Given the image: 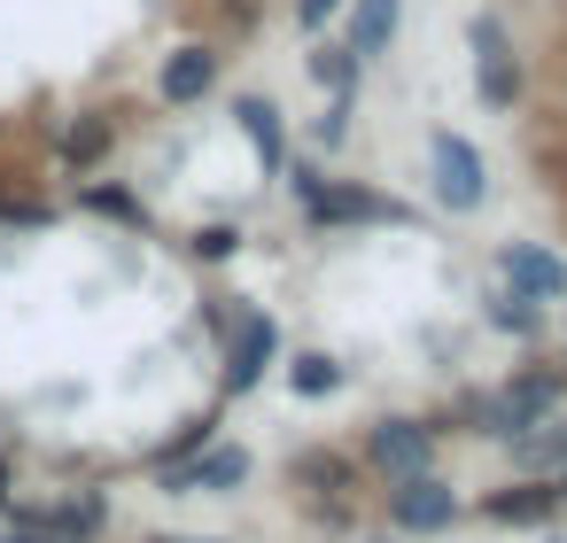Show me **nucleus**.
Instances as JSON below:
<instances>
[{"instance_id": "c85d7f7f", "label": "nucleus", "mask_w": 567, "mask_h": 543, "mask_svg": "<svg viewBox=\"0 0 567 543\" xmlns=\"http://www.w3.org/2000/svg\"><path fill=\"white\" fill-rule=\"evenodd\" d=\"M0 202H9V179H0Z\"/></svg>"}, {"instance_id": "5701e85b", "label": "nucleus", "mask_w": 567, "mask_h": 543, "mask_svg": "<svg viewBox=\"0 0 567 543\" xmlns=\"http://www.w3.org/2000/svg\"><path fill=\"white\" fill-rule=\"evenodd\" d=\"M342 133H350V102H327V117H319V148H342Z\"/></svg>"}, {"instance_id": "20e7f679", "label": "nucleus", "mask_w": 567, "mask_h": 543, "mask_svg": "<svg viewBox=\"0 0 567 543\" xmlns=\"http://www.w3.org/2000/svg\"><path fill=\"white\" fill-rule=\"evenodd\" d=\"M474 86L489 109H513L520 102V63H513V40L497 17H474Z\"/></svg>"}, {"instance_id": "a878e982", "label": "nucleus", "mask_w": 567, "mask_h": 543, "mask_svg": "<svg viewBox=\"0 0 567 543\" xmlns=\"http://www.w3.org/2000/svg\"><path fill=\"white\" fill-rule=\"evenodd\" d=\"M0 497H9V458H0Z\"/></svg>"}, {"instance_id": "2eb2a0df", "label": "nucleus", "mask_w": 567, "mask_h": 543, "mask_svg": "<svg viewBox=\"0 0 567 543\" xmlns=\"http://www.w3.org/2000/svg\"><path fill=\"white\" fill-rule=\"evenodd\" d=\"M389 32H396V0H358V24H350V55H358V63H373V55L389 48Z\"/></svg>"}, {"instance_id": "cd10ccee", "label": "nucleus", "mask_w": 567, "mask_h": 543, "mask_svg": "<svg viewBox=\"0 0 567 543\" xmlns=\"http://www.w3.org/2000/svg\"><path fill=\"white\" fill-rule=\"evenodd\" d=\"M164 543H195V535H164Z\"/></svg>"}, {"instance_id": "6e6552de", "label": "nucleus", "mask_w": 567, "mask_h": 543, "mask_svg": "<svg viewBox=\"0 0 567 543\" xmlns=\"http://www.w3.org/2000/svg\"><path fill=\"white\" fill-rule=\"evenodd\" d=\"M272 349H280V326H272V319H241V334H234V349H226V396L257 388L265 365H272Z\"/></svg>"}, {"instance_id": "bb28decb", "label": "nucleus", "mask_w": 567, "mask_h": 543, "mask_svg": "<svg viewBox=\"0 0 567 543\" xmlns=\"http://www.w3.org/2000/svg\"><path fill=\"white\" fill-rule=\"evenodd\" d=\"M551 489H559V497H567V466H559V481H551Z\"/></svg>"}, {"instance_id": "4be33fe9", "label": "nucleus", "mask_w": 567, "mask_h": 543, "mask_svg": "<svg viewBox=\"0 0 567 543\" xmlns=\"http://www.w3.org/2000/svg\"><path fill=\"white\" fill-rule=\"evenodd\" d=\"M234 249H241V233H234V226H203V233H195V257H210V264H226Z\"/></svg>"}, {"instance_id": "f8f14e48", "label": "nucleus", "mask_w": 567, "mask_h": 543, "mask_svg": "<svg viewBox=\"0 0 567 543\" xmlns=\"http://www.w3.org/2000/svg\"><path fill=\"white\" fill-rule=\"evenodd\" d=\"M482 512H489L497 528H536V520H551V512H559V489H544V481H520V489H497Z\"/></svg>"}, {"instance_id": "423d86ee", "label": "nucleus", "mask_w": 567, "mask_h": 543, "mask_svg": "<svg viewBox=\"0 0 567 543\" xmlns=\"http://www.w3.org/2000/svg\"><path fill=\"white\" fill-rule=\"evenodd\" d=\"M241 473H249V450H234V442H218V450L195 442V458H172V466H164L172 489H234Z\"/></svg>"}, {"instance_id": "39448f33", "label": "nucleus", "mask_w": 567, "mask_h": 543, "mask_svg": "<svg viewBox=\"0 0 567 543\" xmlns=\"http://www.w3.org/2000/svg\"><path fill=\"white\" fill-rule=\"evenodd\" d=\"M451 520H458L451 481L412 473V481H396V489H389V528H404V535H435V528H451Z\"/></svg>"}, {"instance_id": "f3484780", "label": "nucleus", "mask_w": 567, "mask_h": 543, "mask_svg": "<svg viewBox=\"0 0 567 543\" xmlns=\"http://www.w3.org/2000/svg\"><path fill=\"white\" fill-rule=\"evenodd\" d=\"M311 79L327 86V102H350V79H358V55H350V48H319V55H311Z\"/></svg>"}, {"instance_id": "9b49d317", "label": "nucleus", "mask_w": 567, "mask_h": 543, "mask_svg": "<svg viewBox=\"0 0 567 543\" xmlns=\"http://www.w3.org/2000/svg\"><path fill=\"white\" fill-rule=\"evenodd\" d=\"M234 117H241V133L257 140V156H265V179H280V171H288V133H280V109H272L265 94H249Z\"/></svg>"}, {"instance_id": "6ab92c4d", "label": "nucleus", "mask_w": 567, "mask_h": 543, "mask_svg": "<svg viewBox=\"0 0 567 543\" xmlns=\"http://www.w3.org/2000/svg\"><path fill=\"white\" fill-rule=\"evenodd\" d=\"M86 210H102V218H117V226H133V233H148V210L125 195V187H86Z\"/></svg>"}, {"instance_id": "1a4fd4ad", "label": "nucleus", "mask_w": 567, "mask_h": 543, "mask_svg": "<svg viewBox=\"0 0 567 543\" xmlns=\"http://www.w3.org/2000/svg\"><path fill=\"white\" fill-rule=\"evenodd\" d=\"M505 288L528 295V303H559V295H567V264L544 257V249H528V241H513V249H505Z\"/></svg>"}, {"instance_id": "ddd939ff", "label": "nucleus", "mask_w": 567, "mask_h": 543, "mask_svg": "<svg viewBox=\"0 0 567 543\" xmlns=\"http://www.w3.org/2000/svg\"><path fill=\"white\" fill-rule=\"evenodd\" d=\"M110 148H117V125H110V117H79V125L63 133V164H71L79 179H86V171H102V164H110Z\"/></svg>"}, {"instance_id": "393cba45", "label": "nucleus", "mask_w": 567, "mask_h": 543, "mask_svg": "<svg viewBox=\"0 0 567 543\" xmlns=\"http://www.w3.org/2000/svg\"><path fill=\"white\" fill-rule=\"evenodd\" d=\"M9 543H55V535H9Z\"/></svg>"}, {"instance_id": "412c9836", "label": "nucleus", "mask_w": 567, "mask_h": 543, "mask_svg": "<svg viewBox=\"0 0 567 543\" xmlns=\"http://www.w3.org/2000/svg\"><path fill=\"white\" fill-rule=\"evenodd\" d=\"M48 520H55L63 535H94V528H102V497H71V504H55Z\"/></svg>"}, {"instance_id": "f03ea898", "label": "nucleus", "mask_w": 567, "mask_h": 543, "mask_svg": "<svg viewBox=\"0 0 567 543\" xmlns=\"http://www.w3.org/2000/svg\"><path fill=\"white\" fill-rule=\"evenodd\" d=\"M427 164H435V202H443L451 218H474L482 195H489V179H482V148H474L466 133H435V140H427Z\"/></svg>"}, {"instance_id": "9d476101", "label": "nucleus", "mask_w": 567, "mask_h": 543, "mask_svg": "<svg viewBox=\"0 0 567 543\" xmlns=\"http://www.w3.org/2000/svg\"><path fill=\"white\" fill-rule=\"evenodd\" d=\"M513 442V466L520 473H559L567 466V419L551 411V419H536V427H520V435H505Z\"/></svg>"}, {"instance_id": "f257e3e1", "label": "nucleus", "mask_w": 567, "mask_h": 543, "mask_svg": "<svg viewBox=\"0 0 567 543\" xmlns=\"http://www.w3.org/2000/svg\"><path fill=\"white\" fill-rule=\"evenodd\" d=\"M296 195H303V218L311 226H412V210L396 195H373V187H350V179L296 171Z\"/></svg>"}, {"instance_id": "aec40b11", "label": "nucleus", "mask_w": 567, "mask_h": 543, "mask_svg": "<svg viewBox=\"0 0 567 543\" xmlns=\"http://www.w3.org/2000/svg\"><path fill=\"white\" fill-rule=\"evenodd\" d=\"M489 326H505V334H536V303H528V295H513V288H505V295H497V303H489Z\"/></svg>"}, {"instance_id": "4468645a", "label": "nucleus", "mask_w": 567, "mask_h": 543, "mask_svg": "<svg viewBox=\"0 0 567 543\" xmlns=\"http://www.w3.org/2000/svg\"><path fill=\"white\" fill-rule=\"evenodd\" d=\"M497 404H505V419H513V435H520V427H536V419H551V411H559V380L528 373V380L497 388Z\"/></svg>"}, {"instance_id": "dca6fc26", "label": "nucleus", "mask_w": 567, "mask_h": 543, "mask_svg": "<svg viewBox=\"0 0 567 543\" xmlns=\"http://www.w3.org/2000/svg\"><path fill=\"white\" fill-rule=\"evenodd\" d=\"M288 388H296V396H327V388H342V365H334L327 349H303V357L288 365Z\"/></svg>"}, {"instance_id": "7ed1b4c3", "label": "nucleus", "mask_w": 567, "mask_h": 543, "mask_svg": "<svg viewBox=\"0 0 567 543\" xmlns=\"http://www.w3.org/2000/svg\"><path fill=\"white\" fill-rule=\"evenodd\" d=\"M365 458H373L389 481H412V473L435 466V427H427V419H381V427L365 435Z\"/></svg>"}, {"instance_id": "0eeeda50", "label": "nucleus", "mask_w": 567, "mask_h": 543, "mask_svg": "<svg viewBox=\"0 0 567 543\" xmlns=\"http://www.w3.org/2000/svg\"><path fill=\"white\" fill-rule=\"evenodd\" d=\"M210 86H218V55H210V48H172V55H164V71H156V94H164L172 109L203 102Z\"/></svg>"}, {"instance_id": "a211bd4d", "label": "nucleus", "mask_w": 567, "mask_h": 543, "mask_svg": "<svg viewBox=\"0 0 567 543\" xmlns=\"http://www.w3.org/2000/svg\"><path fill=\"white\" fill-rule=\"evenodd\" d=\"M296 481H311V489H350V481H358V466H350V458H334V450H303V458H296Z\"/></svg>"}, {"instance_id": "b1692460", "label": "nucleus", "mask_w": 567, "mask_h": 543, "mask_svg": "<svg viewBox=\"0 0 567 543\" xmlns=\"http://www.w3.org/2000/svg\"><path fill=\"white\" fill-rule=\"evenodd\" d=\"M334 9H342V0H296V24H303V32H319Z\"/></svg>"}]
</instances>
